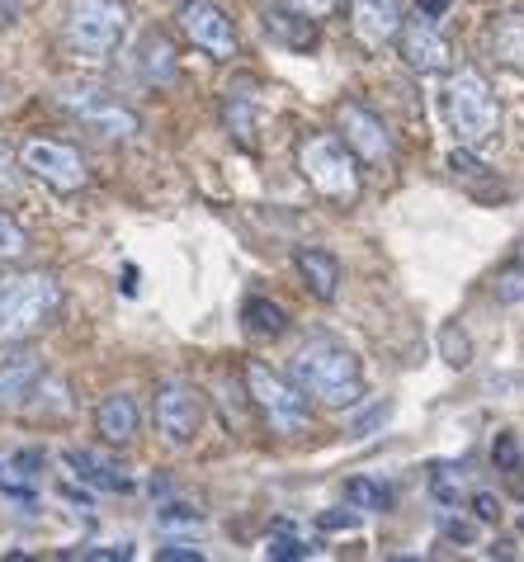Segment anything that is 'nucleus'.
Instances as JSON below:
<instances>
[{"label": "nucleus", "instance_id": "1", "mask_svg": "<svg viewBox=\"0 0 524 562\" xmlns=\"http://www.w3.org/2000/svg\"><path fill=\"white\" fill-rule=\"evenodd\" d=\"M288 383L321 407H350L364 397L360 355L331 336H307L288 359Z\"/></svg>", "mask_w": 524, "mask_h": 562}, {"label": "nucleus", "instance_id": "2", "mask_svg": "<svg viewBox=\"0 0 524 562\" xmlns=\"http://www.w3.org/2000/svg\"><path fill=\"white\" fill-rule=\"evenodd\" d=\"M123 34H128V5L123 0H61V48L81 67H104Z\"/></svg>", "mask_w": 524, "mask_h": 562}, {"label": "nucleus", "instance_id": "3", "mask_svg": "<svg viewBox=\"0 0 524 562\" xmlns=\"http://www.w3.org/2000/svg\"><path fill=\"white\" fill-rule=\"evenodd\" d=\"M61 312V284L48 270H24L0 279V346L38 336Z\"/></svg>", "mask_w": 524, "mask_h": 562}, {"label": "nucleus", "instance_id": "4", "mask_svg": "<svg viewBox=\"0 0 524 562\" xmlns=\"http://www.w3.org/2000/svg\"><path fill=\"white\" fill-rule=\"evenodd\" d=\"M444 114H449V128L458 133L464 147H482L501 128V104L477 67L449 71V81H444Z\"/></svg>", "mask_w": 524, "mask_h": 562}, {"label": "nucleus", "instance_id": "5", "mask_svg": "<svg viewBox=\"0 0 524 562\" xmlns=\"http://www.w3.org/2000/svg\"><path fill=\"white\" fill-rule=\"evenodd\" d=\"M57 104L71 109L76 119L86 123L95 137H110V143H128V137H137V114L128 104H123L110 86L100 81H61L57 86Z\"/></svg>", "mask_w": 524, "mask_h": 562}, {"label": "nucleus", "instance_id": "6", "mask_svg": "<svg viewBox=\"0 0 524 562\" xmlns=\"http://www.w3.org/2000/svg\"><path fill=\"white\" fill-rule=\"evenodd\" d=\"M298 166H303V176H307V184H312L317 194L341 199V204H350V199L360 194L354 151L335 133H312V137H307V143L298 147Z\"/></svg>", "mask_w": 524, "mask_h": 562}, {"label": "nucleus", "instance_id": "7", "mask_svg": "<svg viewBox=\"0 0 524 562\" xmlns=\"http://www.w3.org/2000/svg\"><path fill=\"white\" fill-rule=\"evenodd\" d=\"M246 393H251L255 412L265 416V426L274 435H303L307 426H312L298 387H293L288 379H280L274 369H265V364H246Z\"/></svg>", "mask_w": 524, "mask_h": 562}, {"label": "nucleus", "instance_id": "8", "mask_svg": "<svg viewBox=\"0 0 524 562\" xmlns=\"http://www.w3.org/2000/svg\"><path fill=\"white\" fill-rule=\"evenodd\" d=\"M151 416H157V435L166 445H194L198 426H204V397H198V387L190 379H166L157 387V407H151Z\"/></svg>", "mask_w": 524, "mask_h": 562}, {"label": "nucleus", "instance_id": "9", "mask_svg": "<svg viewBox=\"0 0 524 562\" xmlns=\"http://www.w3.org/2000/svg\"><path fill=\"white\" fill-rule=\"evenodd\" d=\"M335 137L354 151V161H388L392 156V133L364 100H341L335 104Z\"/></svg>", "mask_w": 524, "mask_h": 562}, {"label": "nucleus", "instance_id": "10", "mask_svg": "<svg viewBox=\"0 0 524 562\" xmlns=\"http://www.w3.org/2000/svg\"><path fill=\"white\" fill-rule=\"evenodd\" d=\"M20 161L29 166V176H38L43 184H53L61 194H76L86 184V156L71 143H53V137H34L24 143Z\"/></svg>", "mask_w": 524, "mask_h": 562}, {"label": "nucleus", "instance_id": "11", "mask_svg": "<svg viewBox=\"0 0 524 562\" xmlns=\"http://www.w3.org/2000/svg\"><path fill=\"white\" fill-rule=\"evenodd\" d=\"M175 20L184 29V38L194 43V48H204L213 57H232L237 53V29L227 20L223 5H213V0H184L175 10Z\"/></svg>", "mask_w": 524, "mask_h": 562}, {"label": "nucleus", "instance_id": "12", "mask_svg": "<svg viewBox=\"0 0 524 562\" xmlns=\"http://www.w3.org/2000/svg\"><path fill=\"white\" fill-rule=\"evenodd\" d=\"M402 57H407V67L415 71H449V61H454V48H449V38L435 29V20H425V14H415V20H407L402 29Z\"/></svg>", "mask_w": 524, "mask_h": 562}, {"label": "nucleus", "instance_id": "13", "mask_svg": "<svg viewBox=\"0 0 524 562\" xmlns=\"http://www.w3.org/2000/svg\"><path fill=\"white\" fill-rule=\"evenodd\" d=\"M350 29L364 48H388L402 29V0H350Z\"/></svg>", "mask_w": 524, "mask_h": 562}, {"label": "nucleus", "instance_id": "14", "mask_svg": "<svg viewBox=\"0 0 524 562\" xmlns=\"http://www.w3.org/2000/svg\"><path fill=\"white\" fill-rule=\"evenodd\" d=\"M95 435L104 445H133L137 435H143V407H137V397L133 393H114V397H104L100 402V412H95Z\"/></svg>", "mask_w": 524, "mask_h": 562}, {"label": "nucleus", "instance_id": "15", "mask_svg": "<svg viewBox=\"0 0 524 562\" xmlns=\"http://www.w3.org/2000/svg\"><path fill=\"white\" fill-rule=\"evenodd\" d=\"M38 383H43V359L34 350L0 359V412L29 407V397H34Z\"/></svg>", "mask_w": 524, "mask_h": 562}, {"label": "nucleus", "instance_id": "16", "mask_svg": "<svg viewBox=\"0 0 524 562\" xmlns=\"http://www.w3.org/2000/svg\"><path fill=\"white\" fill-rule=\"evenodd\" d=\"M298 274L303 284L317 293V299H335L341 293V260H335L331 251H321V246H307V251H298Z\"/></svg>", "mask_w": 524, "mask_h": 562}, {"label": "nucleus", "instance_id": "17", "mask_svg": "<svg viewBox=\"0 0 524 562\" xmlns=\"http://www.w3.org/2000/svg\"><path fill=\"white\" fill-rule=\"evenodd\" d=\"M133 57H137L133 71L143 76V81H151V86H166L175 76V48L166 43V34H147L143 43H137Z\"/></svg>", "mask_w": 524, "mask_h": 562}, {"label": "nucleus", "instance_id": "18", "mask_svg": "<svg viewBox=\"0 0 524 562\" xmlns=\"http://www.w3.org/2000/svg\"><path fill=\"white\" fill-rule=\"evenodd\" d=\"M491 57L511 71H524V14H505L491 24Z\"/></svg>", "mask_w": 524, "mask_h": 562}, {"label": "nucleus", "instance_id": "19", "mask_svg": "<svg viewBox=\"0 0 524 562\" xmlns=\"http://www.w3.org/2000/svg\"><path fill=\"white\" fill-rule=\"evenodd\" d=\"M265 29L280 43H288V48H298V53H312L317 48V29L307 24V20H298V10H265Z\"/></svg>", "mask_w": 524, "mask_h": 562}, {"label": "nucleus", "instance_id": "20", "mask_svg": "<svg viewBox=\"0 0 524 562\" xmlns=\"http://www.w3.org/2000/svg\"><path fill=\"white\" fill-rule=\"evenodd\" d=\"M241 322H246V331H251V336H265V340L288 331V312L274 303V299H246Z\"/></svg>", "mask_w": 524, "mask_h": 562}, {"label": "nucleus", "instance_id": "21", "mask_svg": "<svg viewBox=\"0 0 524 562\" xmlns=\"http://www.w3.org/2000/svg\"><path fill=\"white\" fill-rule=\"evenodd\" d=\"M345 502L354 510H388L392 506V492L383 487V482H374V477H354L350 487H345Z\"/></svg>", "mask_w": 524, "mask_h": 562}, {"label": "nucleus", "instance_id": "22", "mask_svg": "<svg viewBox=\"0 0 524 562\" xmlns=\"http://www.w3.org/2000/svg\"><path fill=\"white\" fill-rule=\"evenodd\" d=\"M430 492H435L444 506H458L468 496V482H464V473H458L454 463H435L430 468Z\"/></svg>", "mask_w": 524, "mask_h": 562}, {"label": "nucleus", "instance_id": "23", "mask_svg": "<svg viewBox=\"0 0 524 562\" xmlns=\"http://www.w3.org/2000/svg\"><path fill=\"white\" fill-rule=\"evenodd\" d=\"M67 468H76V473H81L90 487H104V492H133V482H128V477H114L110 468H100L90 454H67Z\"/></svg>", "mask_w": 524, "mask_h": 562}, {"label": "nucleus", "instance_id": "24", "mask_svg": "<svg viewBox=\"0 0 524 562\" xmlns=\"http://www.w3.org/2000/svg\"><path fill=\"white\" fill-rule=\"evenodd\" d=\"M440 350L444 359H449L454 369H468V359H472V346H468V336H464V326H440Z\"/></svg>", "mask_w": 524, "mask_h": 562}, {"label": "nucleus", "instance_id": "25", "mask_svg": "<svg viewBox=\"0 0 524 562\" xmlns=\"http://www.w3.org/2000/svg\"><path fill=\"white\" fill-rule=\"evenodd\" d=\"M227 128L237 133V143H255V114H251V104H246L241 95L227 100Z\"/></svg>", "mask_w": 524, "mask_h": 562}, {"label": "nucleus", "instance_id": "26", "mask_svg": "<svg viewBox=\"0 0 524 562\" xmlns=\"http://www.w3.org/2000/svg\"><path fill=\"white\" fill-rule=\"evenodd\" d=\"M24 251H29L24 227L14 223L10 213H0V260H14V256H24Z\"/></svg>", "mask_w": 524, "mask_h": 562}, {"label": "nucleus", "instance_id": "27", "mask_svg": "<svg viewBox=\"0 0 524 562\" xmlns=\"http://www.w3.org/2000/svg\"><path fill=\"white\" fill-rule=\"evenodd\" d=\"M491 459H497L501 473H511V477L520 473V459H524V454H520V440H515L511 430H501V435H497V445H491Z\"/></svg>", "mask_w": 524, "mask_h": 562}, {"label": "nucleus", "instance_id": "28", "mask_svg": "<svg viewBox=\"0 0 524 562\" xmlns=\"http://www.w3.org/2000/svg\"><path fill=\"white\" fill-rule=\"evenodd\" d=\"M449 170H454V176H458V180H464V184H482V180H487V166H482V161H477V156H472L468 147H458V151H449Z\"/></svg>", "mask_w": 524, "mask_h": 562}, {"label": "nucleus", "instance_id": "29", "mask_svg": "<svg viewBox=\"0 0 524 562\" xmlns=\"http://www.w3.org/2000/svg\"><path fill=\"white\" fill-rule=\"evenodd\" d=\"M468 506H472V515H477L482 525H497V520H501V502H497L491 492H472V496H468Z\"/></svg>", "mask_w": 524, "mask_h": 562}, {"label": "nucleus", "instance_id": "30", "mask_svg": "<svg viewBox=\"0 0 524 562\" xmlns=\"http://www.w3.org/2000/svg\"><path fill=\"white\" fill-rule=\"evenodd\" d=\"M388 416H392V407H388V402H378L374 412H360V416H354V426H350V430H354V435H374Z\"/></svg>", "mask_w": 524, "mask_h": 562}, {"label": "nucleus", "instance_id": "31", "mask_svg": "<svg viewBox=\"0 0 524 562\" xmlns=\"http://www.w3.org/2000/svg\"><path fill=\"white\" fill-rule=\"evenodd\" d=\"M161 525H198V510L184 502H171V506H161Z\"/></svg>", "mask_w": 524, "mask_h": 562}, {"label": "nucleus", "instance_id": "32", "mask_svg": "<svg viewBox=\"0 0 524 562\" xmlns=\"http://www.w3.org/2000/svg\"><path fill=\"white\" fill-rule=\"evenodd\" d=\"M265 553L270 558H307V543H298V539H270Z\"/></svg>", "mask_w": 524, "mask_h": 562}, {"label": "nucleus", "instance_id": "33", "mask_svg": "<svg viewBox=\"0 0 524 562\" xmlns=\"http://www.w3.org/2000/svg\"><path fill=\"white\" fill-rule=\"evenodd\" d=\"M274 5L298 10V14H327V10H331V0H274Z\"/></svg>", "mask_w": 524, "mask_h": 562}, {"label": "nucleus", "instance_id": "34", "mask_svg": "<svg viewBox=\"0 0 524 562\" xmlns=\"http://www.w3.org/2000/svg\"><path fill=\"white\" fill-rule=\"evenodd\" d=\"M449 5H454V0H415V14H425V20H444Z\"/></svg>", "mask_w": 524, "mask_h": 562}, {"label": "nucleus", "instance_id": "35", "mask_svg": "<svg viewBox=\"0 0 524 562\" xmlns=\"http://www.w3.org/2000/svg\"><path fill=\"white\" fill-rule=\"evenodd\" d=\"M0 190H14V156L0 147Z\"/></svg>", "mask_w": 524, "mask_h": 562}, {"label": "nucleus", "instance_id": "36", "mask_svg": "<svg viewBox=\"0 0 524 562\" xmlns=\"http://www.w3.org/2000/svg\"><path fill=\"white\" fill-rule=\"evenodd\" d=\"M161 558H166V562H171V558H184V562H198V558H204V553H198V549H190V543H171V549H161Z\"/></svg>", "mask_w": 524, "mask_h": 562}, {"label": "nucleus", "instance_id": "37", "mask_svg": "<svg viewBox=\"0 0 524 562\" xmlns=\"http://www.w3.org/2000/svg\"><path fill=\"white\" fill-rule=\"evenodd\" d=\"M20 20V0H0V29H10Z\"/></svg>", "mask_w": 524, "mask_h": 562}, {"label": "nucleus", "instance_id": "38", "mask_svg": "<svg viewBox=\"0 0 524 562\" xmlns=\"http://www.w3.org/2000/svg\"><path fill=\"white\" fill-rule=\"evenodd\" d=\"M354 520H360V515H321V525H327V529H345Z\"/></svg>", "mask_w": 524, "mask_h": 562}, {"label": "nucleus", "instance_id": "39", "mask_svg": "<svg viewBox=\"0 0 524 562\" xmlns=\"http://www.w3.org/2000/svg\"><path fill=\"white\" fill-rule=\"evenodd\" d=\"M444 535H449V539H477V529H468V525H444Z\"/></svg>", "mask_w": 524, "mask_h": 562}, {"label": "nucleus", "instance_id": "40", "mask_svg": "<svg viewBox=\"0 0 524 562\" xmlns=\"http://www.w3.org/2000/svg\"><path fill=\"white\" fill-rule=\"evenodd\" d=\"M123 293H128V299L137 293V270H133V265H128V270H123Z\"/></svg>", "mask_w": 524, "mask_h": 562}]
</instances>
